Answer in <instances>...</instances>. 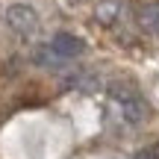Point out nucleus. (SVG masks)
<instances>
[{"mask_svg":"<svg viewBox=\"0 0 159 159\" xmlns=\"http://www.w3.org/2000/svg\"><path fill=\"white\" fill-rule=\"evenodd\" d=\"M109 97H112V103H115V109H118L124 124L136 127V124L144 121L148 106H144L142 94H139L136 89H130V85H112V89H109Z\"/></svg>","mask_w":159,"mask_h":159,"instance_id":"1","label":"nucleus"},{"mask_svg":"<svg viewBox=\"0 0 159 159\" xmlns=\"http://www.w3.org/2000/svg\"><path fill=\"white\" fill-rule=\"evenodd\" d=\"M6 24H9L18 35H33L35 30H39V15H35V9L27 6V3H12L9 9H6Z\"/></svg>","mask_w":159,"mask_h":159,"instance_id":"2","label":"nucleus"},{"mask_svg":"<svg viewBox=\"0 0 159 159\" xmlns=\"http://www.w3.org/2000/svg\"><path fill=\"white\" fill-rule=\"evenodd\" d=\"M47 44H50L53 50L65 59V62H71V59L83 56V50H85V41L80 39V35H74V33H56L50 41H47Z\"/></svg>","mask_w":159,"mask_h":159,"instance_id":"3","label":"nucleus"},{"mask_svg":"<svg viewBox=\"0 0 159 159\" xmlns=\"http://www.w3.org/2000/svg\"><path fill=\"white\" fill-rule=\"evenodd\" d=\"M33 62L41 65V68H47V71H59V68H65V65H68L50 44H39V47H35V50H33Z\"/></svg>","mask_w":159,"mask_h":159,"instance_id":"4","label":"nucleus"},{"mask_svg":"<svg viewBox=\"0 0 159 159\" xmlns=\"http://www.w3.org/2000/svg\"><path fill=\"white\" fill-rule=\"evenodd\" d=\"M139 24H142L148 33L159 35V3H148L139 9Z\"/></svg>","mask_w":159,"mask_h":159,"instance_id":"5","label":"nucleus"},{"mask_svg":"<svg viewBox=\"0 0 159 159\" xmlns=\"http://www.w3.org/2000/svg\"><path fill=\"white\" fill-rule=\"evenodd\" d=\"M133 159H156V153H153V150H139Z\"/></svg>","mask_w":159,"mask_h":159,"instance_id":"6","label":"nucleus"}]
</instances>
